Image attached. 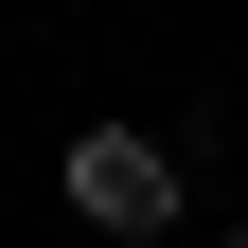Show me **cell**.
<instances>
[{"label": "cell", "mask_w": 248, "mask_h": 248, "mask_svg": "<svg viewBox=\"0 0 248 248\" xmlns=\"http://www.w3.org/2000/svg\"><path fill=\"white\" fill-rule=\"evenodd\" d=\"M53 177H71V213H89V231H124V248H142V231H177V142H124V124H89Z\"/></svg>", "instance_id": "6da1fadb"}, {"label": "cell", "mask_w": 248, "mask_h": 248, "mask_svg": "<svg viewBox=\"0 0 248 248\" xmlns=\"http://www.w3.org/2000/svg\"><path fill=\"white\" fill-rule=\"evenodd\" d=\"M231 248H248V213H231Z\"/></svg>", "instance_id": "7a4b0ae2"}]
</instances>
